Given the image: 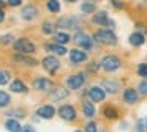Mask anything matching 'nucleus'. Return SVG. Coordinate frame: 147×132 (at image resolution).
<instances>
[{"label": "nucleus", "mask_w": 147, "mask_h": 132, "mask_svg": "<svg viewBox=\"0 0 147 132\" xmlns=\"http://www.w3.org/2000/svg\"><path fill=\"white\" fill-rule=\"evenodd\" d=\"M51 85V80L49 79H46V77H40V79H36L35 80V83H33V87L36 88V90H46V88Z\"/></svg>", "instance_id": "22"}, {"label": "nucleus", "mask_w": 147, "mask_h": 132, "mask_svg": "<svg viewBox=\"0 0 147 132\" xmlns=\"http://www.w3.org/2000/svg\"><path fill=\"white\" fill-rule=\"evenodd\" d=\"M74 41H76V44H79L81 47H84V49H92L93 47V39L87 33H84V31H78V33L74 35Z\"/></svg>", "instance_id": "3"}, {"label": "nucleus", "mask_w": 147, "mask_h": 132, "mask_svg": "<svg viewBox=\"0 0 147 132\" xmlns=\"http://www.w3.org/2000/svg\"><path fill=\"white\" fill-rule=\"evenodd\" d=\"M111 3L115 6V8H123V3H122L120 0H111Z\"/></svg>", "instance_id": "36"}, {"label": "nucleus", "mask_w": 147, "mask_h": 132, "mask_svg": "<svg viewBox=\"0 0 147 132\" xmlns=\"http://www.w3.org/2000/svg\"><path fill=\"white\" fill-rule=\"evenodd\" d=\"M10 104V94H7L5 91H0V107H5Z\"/></svg>", "instance_id": "28"}, {"label": "nucleus", "mask_w": 147, "mask_h": 132, "mask_svg": "<svg viewBox=\"0 0 147 132\" xmlns=\"http://www.w3.org/2000/svg\"><path fill=\"white\" fill-rule=\"evenodd\" d=\"M136 131H138V132H147V116L138 119V123H136Z\"/></svg>", "instance_id": "25"}, {"label": "nucleus", "mask_w": 147, "mask_h": 132, "mask_svg": "<svg viewBox=\"0 0 147 132\" xmlns=\"http://www.w3.org/2000/svg\"><path fill=\"white\" fill-rule=\"evenodd\" d=\"M43 31L48 33V35L54 33V31H55V25L51 24V22H46V24H43Z\"/></svg>", "instance_id": "31"}, {"label": "nucleus", "mask_w": 147, "mask_h": 132, "mask_svg": "<svg viewBox=\"0 0 147 132\" xmlns=\"http://www.w3.org/2000/svg\"><path fill=\"white\" fill-rule=\"evenodd\" d=\"M82 112L87 118H92V116L95 115V107H93V104L92 102H84L82 104Z\"/></svg>", "instance_id": "23"}, {"label": "nucleus", "mask_w": 147, "mask_h": 132, "mask_svg": "<svg viewBox=\"0 0 147 132\" xmlns=\"http://www.w3.org/2000/svg\"><path fill=\"white\" fill-rule=\"evenodd\" d=\"M14 49L21 53H32L33 50H35V46H33V43L29 39H18L16 43H14Z\"/></svg>", "instance_id": "4"}, {"label": "nucleus", "mask_w": 147, "mask_h": 132, "mask_svg": "<svg viewBox=\"0 0 147 132\" xmlns=\"http://www.w3.org/2000/svg\"><path fill=\"white\" fill-rule=\"evenodd\" d=\"M48 9L51 13H57L59 9H60V5H59L57 0H49V2H48Z\"/></svg>", "instance_id": "27"}, {"label": "nucleus", "mask_w": 147, "mask_h": 132, "mask_svg": "<svg viewBox=\"0 0 147 132\" xmlns=\"http://www.w3.org/2000/svg\"><path fill=\"white\" fill-rule=\"evenodd\" d=\"M81 9H82V13H93L95 11V5L90 3V2H86V3L81 5Z\"/></svg>", "instance_id": "29"}, {"label": "nucleus", "mask_w": 147, "mask_h": 132, "mask_svg": "<svg viewBox=\"0 0 147 132\" xmlns=\"http://www.w3.org/2000/svg\"><path fill=\"white\" fill-rule=\"evenodd\" d=\"M36 115L41 116V118H46V119H51L52 116L55 115V110L52 105H43L38 109V112H36Z\"/></svg>", "instance_id": "12"}, {"label": "nucleus", "mask_w": 147, "mask_h": 132, "mask_svg": "<svg viewBox=\"0 0 147 132\" xmlns=\"http://www.w3.org/2000/svg\"><path fill=\"white\" fill-rule=\"evenodd\" d=\"M74 132H82V131H74Z\"/></svg>", "instance_id": "43"}, {"label": "nucleus", "mask_w": 147, "mask_h": 132, "mask_svg": "<svg viewBox=\"0 0 147 132\" xmlns=\"http://www.w3.org/2000/svg\"><path fill=\"white\" fill-rule=\"evenodd\" d=\"M59 66H60V61H59L57 57L49 55V57H45V58H43V68H45L46 71L54 72L55 69H59Z\"/></svg>", "instance_id": "6"}, {"label": "nucleus", "mask_w": 147, "mask_h": 132, "mask_svg": "<svg viewBox=\"0 0 147 132\" xmlns=\"http://www.w3.org/2000/svg\"><path fill=\"white\" fill-rule=\"evenodd\" d=\"M36 14H38V9L33 5H29L22 9V17L26 19V21H33V19L36 17Z\"/></svg>", "instance_id": "14"}, {"label": "nucleus", "mask_w": 147, "mask_h": 132, "mask_svg": "<svg viewBox=\"0 0 147 132\" xmlns=\"http://www.w3.org/2000/svg\"><path fill=\"white\" fill-rule=\"evenodd\" d=\"M89 97L93 101V102H101V101H105V97H106V91L103 90L101 87H92L89 90Z\"/></svg>", "instance_id": "7"}, {"label": "nucleus", "mask_w": 147, "mask_h": 132, "mask_svg": "<svg viewBox=\"0 0 147 132\" xmlns=\"http://www.w3.org/2000/svg\"><path fill=\"white\" fill-rule=\"evenodd\" d=\"M87 2H90V3H93V2H98V0H87Z\"/></svg>", "instance_id": "41"}, {"label": "nucleus", "mask_w": 147, "mask_h": 132, "mask_svg": "<svg viewBox=\"0 0 147 132\" xmlns=\"http://www.w3.org/2000/svg\"><path fill=\"white\" fill-rule=\"evenodd\" d=\"M138 90H139L141 94H146V96H147V79H144V80L139 82V87H138Z\"/></svg>", "instance_id": "33"}, {"label": "nucleus", "mask_w": 147, "mask_h": 132, "mask_svg": "<svg viewBox=\"0 0 147 132\" xmlns=\"http://www.w3.org/2000/svg\"><path fill=\"white\" fill-rule=\"evenodd\" d=\"M70 60L73 63H82V61H86L87 60V53L84 52V50H79V49H73V50H70Z\"/></svg>", "instance_id": "9"}, {"label": "nucleus", "mask_w": 147, "mask_h": 132, "mask_svg": "<svg viewBox=\"0 0 147 132\" xmlns=\"http://www.w3.org/2000/svg\"><path fill=\"white\" fill-rule=\"evenodd\" d=\"M84 82H86V77H84L82 74H74V75H70V77L67 79V85L71 90H79L84 85Z\"/></svg>", "instance_id": "5"}, {"label": "nucleus", "mask_w": 147, "mask_h": 132, "mask_svg": "<svg viewBox=\"0 0 147 132\" xmlns=\"http://www.w3.org/2000/svg\"><path fill=\"white\" fill-rule=\"evenodd\" d=\"M3 19H5V13L0 9V22H3Z\"/></svg>", "instance_id": "39"}, {"label": "nucleus", "mask_w": 147, "mask_h": 132, "mask_svg": "<svg viewBox=\"0 0 147 132\" xmlns=\"http://www.w3.org/2000/svg\"><path fill=\"white\" fill-rule=\"evenodd\" d=\"M92 22H93V24H98V25L109 24L108 13H106V11H98V13H95V14H93V17H92Z\"/></svg>", "instance_id": "15"}, {"label": "nucleus", "mask_w": 147, "mask_h": 132, "mask_svg": "<svg viewBox=\"0 0 147 132\" xmlns=\"http://www.w3.org/2000/svg\"><path fill=\"white\" fill-rule=\"evenodd\" d=\"M146 33H147V31H146Z\"/></svg>", "instance_id": "44"}, {"label": "nucleus", "mask_w": 147, "mask_h": 132, "mask_svg": "<svg viewBox=\"0 0 147 132\" xmlns=\"http://www.w3.org/2000/svg\"><path fill=\"white\" fill-rule=\"evenodd\" d=\"M76 24H78V19H74V17H65V19L59 21L60 27H74Z\"/></svg>", "instance_id": "24"}, {"label": "nucleus", "mask_w": 147, "mask_h": 132, "mask_svg": "<svg viewBox=\"0 0 147 132\" xmlns=\"http://www.w3.org/2000/svg\"><path fill=\"white\" fill-rule=\"evenodd\" d=\"M138 74H139L141 77H147V63L138 65Z\"/></svg>", "instance_id": "32"}, {"label": "nucleus", "mask_w": 147, "mask_h": 132, "mask_svg": "<svg viewBox=\"0 0 147 132\" xmlns=\"http://www.w3.org/2000/svg\"><path fill=\"white\" fill-rule=\"evenodd\" d=\"M0 41H2L3 44H8V43L13 41V36H10V35H8V36H2V38H0Z\"/></svg>", "instance_id": "35"}, {"label": "nucleus", "mask_w": 147, "mask_h": 132, "mask_svg": "<svg viewBox=\"0 0 147 132\" xmlns=\"http://www.w3.org/2000/svg\"><path fill=\"white\" fill-rule=\"evenodd\" d=\"M101 87L108 93H117L120 90V83L117 80H101Z\"/></svg>", "instance_id": "10"}, {"label": "nucleus", "mask_w": 147, "mask_h": 132, "mask_svg": "<svg viewBox=\"0 0 147 132\" xmlns=\"http://www.w3.org/2000/svg\"><path fill=\"white\" fill-rule=\"evenodd\" d=\"M86 132H98V129H96V124L93 121H90V123H87V126H86Z\"/></svg>", "instance_id": "34"}, {"label": "nucleus", "mask_w": 147, "mask_h": 132, "mask_svg": "<svg viewBox=\"0 0 147 132\" xmlns=\"http://www.w3.org/2000/svg\"><path fill=\"white\" fill-rule=\"evenodd\" d=\"M21 132H35V127L33 126H24Z\"/></svg>", "instance_id": "37"}, {"label": "nucleus", "mask_w": 147, "mask_h": 132, "mask_svg": "<svg viewBox=\"0 0 147 132\" xmlns=\"http://www.w3.org/2000/svg\"><path fill=\"white\" fill-rule=\"evenodd\" d=\"M5 126H7V129L10 132H21L22 131V127H21V124L18 123V119H7V123H5Z\"/></svg>", "instance_id": "21"}, {"label": "nucleus", "mask_w": 147, "mask_h": 132, "mask_svg": "<svg viewBox=\"0 0 147 132\" xmlns=\"http://www.w3.org/2000/svg\"><path fill=\"white\" fill-rule=\"evenodd\" d=\"M10 90L11 91H14V93H27V85L24 83L22 80H19V79H16V80H13L11 82V85H10Z\"/></svg>", "instance_id": "13"}, {"label": "nucleus", "mask_w": 147, "mask_h": 132, "mask_svg": "<svg viewBox=\"0 0 147 132\" xmlns=\"http://www.w3.org/2000/svg\"><path fill=\"white\" fill-rule=\"evenodd\" d=\"M128 41H130L131 46L139 47V46H142V44H144V35L139 33V31H136V33H131L130 38H128Z\"/></svg>", "instance_id": "17"}, {"label": "nucleus", "mask_w": 147, "mask_h": 132, "mask_svg": "<svg viewBox=\"0 0 147 132\" xmlns=\"http://www.w3.org/2000/svg\"><path fill=\"white\" fill-rule=\"evenodd\" d=\"M8 3H10L11 6H19L21 5V0H8Z\"/></svg>", "instance_id": "38"}, {"label": "nucleus", "mask_w": 147, "mask_h": 132, "mask_svg": "<svg viewBox=\"0 0 147 132\" xmlns=\"http://www.w3.org/2000/svg\"><path fill=\"white\" fill-rule=\"evenodd\" d=\"M68 41H70V36H68V33H65V31H60V33L55 35V43L57 44H67Z\"/></svg>", "instance_id": "26"}, {"label": "nucleus", "mask_w": 147, "mask_h": 132, "mask_svg": "<svg viewBox=\"0 0 147 132\" xmlns=\"http://www.w3.org/2000/svg\"><path fill=\"white\" fill-rule=\"evenodd\" d=\"M10 82V72L0 71V85H7Z\"/></svg>", "instance_id": "30"}, {"label": "nucleus", "mask_w": 147, "mask_h": 132, "mask_svg": "<svg viewBox=\"0 0 147 132\" xmlns=\"http://www.w3.org/2000/svg\"><path fill=\"white\" fill-rule=\"evenodd\" d=\"M59 115H60L62 119H67V121H73L76 118V110L71 105H62L59 109Z\"/></svg>", "instance_id": "8"}, {"label": "nucleus", "mask_w": 147, "mask_h": 132, "mask_svg": "<svg viewBox=\"0 0 147 132\" xmlns=\"http://www.w3.org/2000/svg\"><path fill=\"white\" fill-rule=\"evenodd\" d=\"M146 2H147V0H146Z\"/></svg>", "instance_id": "45"}, {"label": "nucleus", "mask_w": 147, "mask_h": 132, "mask_svg": "<svg viewBox=\"0 0 147 132\" xmlns=\"http://www.w3.org/2000/svg\"><path fill=\"white\" fill-rule=\"evenodd\" d=\"M101 68L105 69L106 72H114L120 68V60L115 55H106L105 58L101 60Z\"/></svg>", "instance_id": "2"}, {"label": "nucleus", "mask_w": 147, "mask_h": 132, "mask_svg": "<svg viewBox=\"0 0 147 132\" xmlns=\"http://www.w3.org/2000/svg\"><path fill=\"white\" fill-rule=\"evenodd\" d=\"M103 115L108 119H115L119 116V112L114 109V105H106L105 109H103Z\"/></svg>", "instance_id": "20"}, {"label": "nucleus", "mask_w": 147, "mask_h": 132, "mask_svg": "<svg viewBox=\"0 0 147 132\" xmlns=\"http://www.w3.org/2000/svg\"><path fill=\"white\" fill-rule=\"evenodd\" d=\"M93 39H95L96 43L108 44V46H115V44H117V36L114 35V31L106 30V28H101V30L96 31Z\"/></svg>", "instance_id": "1"}, {"label": "nucleus", "mask_w": 147, "mask_h": 132, "mask_svg": "<svg viewBox=\"0 0 147 132\" xmlns=\"http://www.w3.org/2000/svg\"><path fill=\"white\" fill-rule=\"evenodd\" d=\"M5 3H3V0H0V9H2V6H3Z\"/></svg>", "instance_id": "40"}, {"label": "nucleus", "mask_w": 147, "mask_h": 132, "mask_svg": "<svg viewBox=\"0 0 147 132\" xmlns=\"http://www.w3.org/2000/svg\"><path fill=\"white\" fill-rule=\"evenodd\" d=\"M14 60H16L18 63L29 65V66H35V65H36V60L30 58V57H26V55H21V53H16V55H14Z\"/></svg>", "instance_id": "19"}, {"label": "nucleus", "mask_w": 147, "mask_h": 132, "mask_svg": "<svg viewBox=\"0 0 147 132\" xmlns=\"http://www.w3.org/2000/svg\"><path fill=\"white\" fill-rule=\"evenodd\" d=\"M138 99H139V94H138V91L134 88H127L123 91V101L127 104H134Z\"/></svg>", "instance_id": "11"}, {"label": "nucleus", "mask_w": 147, "mask_h": 132, "mask_svg": "<svg viewBox=\"0 0 147 132\" xmlns=\"http://www.w3.org/2000/svg\"><path fill=\"white\" fill-rule=\"evenodd\" d=\"M46 50H49V52H54L57 53V55H65L67 53V49H65L63 44H46Z\"/></svg>", "instance_id": "18"}, {"label": "nucleus", "mask_w": 147, "mask_h": 132, "mask_svg": "<svg viewBox=\"0 0 147 132\" xmlns=\"http://www.w3.org/2000/svg\"><path fill=\"white\" fill-rule=\"evenodd\" d=\"M49 96H51L54 101L63 99V97L68 96V90H65V88H62V87H55V88L51 90V94H49Z\"/></svg>", "instance_id": "16"}, {"label": "nucleus", "mask_w": 147, "mask_h": 132, "mask_svg": "<svg viewBox=\"0 0 147 132\" xmlns=\"http://www.w3.org/2000/svg\"><path fill=\"white\" fill-rule=\"evenodd\" d=\"M67 2H78V0H67Z\"/></svg>", "instance_id": "42"}]
</instances>
